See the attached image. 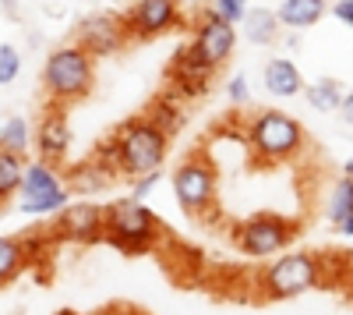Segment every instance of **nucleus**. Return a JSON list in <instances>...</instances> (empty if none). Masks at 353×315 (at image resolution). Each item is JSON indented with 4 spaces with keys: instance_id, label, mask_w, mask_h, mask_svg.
<instances>
[{
    "instance_id": "obj_1",
    "label": "nucleus",
    "mask_w": 353,
    "mask_h": 315,
    "mask_svg": "<svg viewBox=\"0 0 353 315\" xmlns=\"http://www.w3.org/2000/svg\"><path fill=\"white\" fill-rule=\"evenodd\" d=\"M248 146L258 166H276L286 160H297L307 146V138H304V124L293 113L265 106L251 113L248 121Z\"/></svg>"
},
{
    "instance_id": "obj_7",
    "label": "nucleus",
    "mask_w": 353,
    "mask_h": 315,
    "mask_svg": "<svg viewBox=\"0 0 353 315\" xmlns=\"http://www.w3.org/2000/svg\"><path fill=\"white\" fill-rule=\"evenodd\" d=\"M173 198H176V206H181L188 216L201 220V216H209L216 209V188H219V174H216V166L212 160L205 156V153H191L188 160H181V166L173 170Z\"/></svg>"
},
{
    "instance_id": "obj_26",
    "label": "nucleus",
    "mask_w": 353,
    "mask_h": 315,
    "mask_svg": "<svg viewBox=\"0 0 353 315\" xmlns=\"http://www.w3.org/2000/svg\"><path fill=\"white\" fill-rule=\"evenodd\" d=\"M226 99L233 106H248L251 103V82H248V75H233L226 82Z\"/></svg>"
},
{
    "instance_id": "obj_2",
    "label": "nucleus",
    "mask_w": 353,
    "mask_h": 315,
    "mask_svg": "<svg viewBox=\"0 0 353 315\" xmlns=\"http://www.w3.org/2000/svg\"><path fill=\"white\" fill-rule=\"evenodd\" d=\"M96 85V57H88L74 39L46 53L43 61V89L57 106L81 103Z\"/></svg>"
},
{
    "instance_id": "obj_25",
    "label": "nucleus",
    "mask_w": 353,
    "mask_h": 315,
    "mask_svg": "<svg viewBox=\"0 0 353 315\" xmlns=\"http://www.w3.org/2000/svg\"><path fill=\"white\" fill-rule=\"evenodd\" d=\"M163 184V166H156V170H145V174H138V178H131V198H149L156 188Z\"/></svg>"
},
{
    "instance_id": "obj_10",
    "label": "nucleus",
    "mask_w": 353,
    "mask_h": 315,
    "mask_svg": "<svg viewBox=\"0 0 353 315\" xmlns=\"http://www.w3.org/2000/svg\"><path fill=\"white\" fill-rule=\"evenodd\" d=\"M124 21L131 39H159L184 25V8L181 0H134L124 11Z\"/></svg>"
},
{
    "instance_id": "obj_17",
    "label": "nucleus",
    "mask_w": 353,
    "mask_h": 315,
    "mask_svg": "<svg viewBox=\"0 0 353 315\" xmlns=\"http://www.w3.org/2000/svg\"><path fill=\"white\" fill-rule=\"evenodd\" d=\"M272 11H276L283 28H290V32H304V28H311V25H318L321 18H325L329 0H279Z\"/></svg>"
},
{
    "instance_id": "obj_31",
    "label": "nucleus",
    "mask_w": 353,
    "mask_h": 315,
    "mask_svg": "<svg viewBox=\"0 0 353 315\" xmlns=\"http://www.w3.org/2000/svg\"><path fill=\"white\" fill-rule=\"evenodd\" d=\"M283 43H286V50H301V36H297V32H293V36H286Z\"/></svg>"
},
{
    "instance_id": "obj_11",
    "label": "nucleus",
    "mask_w": 353,
    "mask_h": 315,
    "mask_svg": "<svg viewBox=\"0 0 353 315\" xmlns=\"http://www.w3.org/2000/svg\"><path fill=\"white\" fill-rule=\"evenodd\" d=\"M53 234L74 241V245H96L103 241V206L92 198L68 202L64 209L53 213Z\"/></svg>"
},
{
    "instance_id": "obj_20",
    "label": "nucleus",
    "mask_w": 353,
    "mask_h": 315,
    "mask_svg": "<svg viewBox=\"0 0 353 315\" xmlns=\"http://www.w3.org/2000/svg\"><path fill=\"white\" fill-rule=\"evenodd\" d=\"M346 216H353V178H339L329 191V202H325V220L332 227H339Z\"/></svg>"
},
{
    "instance_id": "obj_8",
    "label": "nucleus",
    "mask_w": 353,
    "mask_h": 315,
    "mask_svg": "<svg viewBox=\"0 0 353 315\" xmlns=\"http://www.w3.org/2000/svg\"><path fill=\"white\" fill-rule=\"evenodd\" d=\"M301 234V223L283 213H254L237 223L233 241L248 255V259H272V255L286 251Z\"/></svg>"
},
{
    "instance_id": "obj_23",
    "label": "nucleus",
    "mask_w": 353,
    "mask_h": 315,
    "mask_svg": "<svg viewBox=\"0 0 353 315\" xmlns=\"http://www.w3.org/2000/svg\"><path fill=\"white\" fill-rule=\"evenodd\" d=\"M21 174H25V160L11 149H0V202H8V198L18 195Z\"/></svg>"
},
{
    "instance_id": "obj_5",
    "label": "nucleus",
    "mask_w": 353,
    "mask_h": 315,
    "mask_svg": "<svg viewBox=\"0 0 353 315\" xmlns=\"http://www.w3.org/2000/svg\"><path fill=\"white\" fill-rule=\"evenodd\" d=\"M276 262H269L261 273H258V291L261 298L269 301H286V298H301L307 291H314L321 276H325V266H321V259L314 251H279L272 255Z\"/></svg>"
},
{
    "instance_id": "obj_29",
    "label": "nucleus",
    "mask_w": 353,
    "mask_h": 315,
    "mask_svg": "<svg viewBox=\"0 0 353 315\" xmlns=\"http://www.w3.org/2000/svg\"><path fill=\"white\" fill-rule=\"evenodd\" d=\"M336 113H339V121H343V124H350V128H353V89H346V93H343V99H339Z\"/></svg>"
},
{
    "instance_id": "obj_27",
    "label": "nucleus",
    "mask_w": 353,
    "mask_h": 315,
    "mask_svg": "<svg viewBox=\"0 0 353 315\" xmlns=\"http://www.w3.org/2000/svg\"><path fill=\"white\" fill-rule=\"evenodd\" d=\"M248 8H251V0H212V8H209V11H216L219 18H226V21L237 25L241 15H244Z\"/></svg>"
},
{
    "instance_id": "obj_15",
    "label": "nucleus",
    "mask_w": 353,
    "mask_h": 315,
    "mask_svg": "<svg viewBox=\"0 0 353 315\" xmlns=\"http://www.w3.org/2000/svg\"><path fill=\"white\" fill-rule=\"evenodd\" d=\"M261 85H265V93L276 96V99H293L304 89V75L290 57L279 53V57H269V64L261 68Z\"/></svg>"
},
{
    "instance_id": "obj_30",
    "label": "nucleus",
    "mask_w": 353,
    "mask_h": 315,
    "mask_svg": "<svg viewBox=\"0 0 353 315\" xmlns=\"http://www.w3.org/2000/svg\"><path fill=\"white\" fill-rule=\"evenodd\" d=\"M336 231H339V234H346V238H353V216H346V220L336 227Z\"/></svg>"
},
{
    "instance_id": "obj_18",
    "label": "nucleus",
    "mask_w": 353,
    "mask_h": 315,
    "mask_svg": "<svg viewBox=\"0 0 353 315\" xmlns=\"http://www.w3.org/2000/svg\"><path fill=\"white\" fill-rule=\"evenodd\" d=\"M343 93H346V85L339 78H314V82H304V89H301L304 103L318 113H336Z\"/></svg>"
},
{
    "instance_id": "obj_19",
    "label": "nucleus",
    "mask_w": 353,
    "mask_h": 315,
    "mask_svg": "<svg viewBox=\"0 0 353 315\" xmlns=\"http://www.w3.org/2000/svg\"><path fill=\"white\" fill-rule=\"evenodd\" d=\"M25 266H28V255H25L21 238H0V287L18 280Z\"/></svg>"
},
{
    "instance_id": "obj_3",
    "label": "nucleus",
    "mask_w": 353,
    "mask_h": 315,
    "mask_svg": "<svg viewBox=\"0 0 353 315\" xmlns=\"http://www.w3.org/2000/svg\"><path fill=\"white\" fill-rule=\"evenodd\" d=\"M113 146H117V160H113L117 174L131 181L145 170H156L166 163L170 131H163L152 117H134L113 131Z\"/></svg>"
},
{
    "instance_id": "obj_32",
    "label": "nucleus",
    "mask_w": 353,
    "mask_h": 315,
    "mask_svg": "<svg viewBox=\"0 0 353 315\" xmlns=\"http://www.w3.org/2000/svg\"><path fill=\"white\" fill-rule=\"evenodd\" d=\"M343 174H346V178H353V160H346V163H343Z\"/></svg>"
},
{
    "instance_id": "obj_14",
    "label": "nucleus",
    "mask_w": 353,
    "mask_h": 315,
    "mask_svg": "<svg viewBox=\"0 0 353 315\" xmlns=\"http://www.w3.org/2000/svg\"><path fill=\"white\" fill-rule=\"evenodd\" d=\"M117 181H121V174H117V166H110L106 160H99L96 153L85 156L78 163H71L64 170V184L71 195H81V198H96L103 191H110Z\"/></svg>"
},
{
    "instance_id": "obj_21",
    "label": "nucleus",
    "mask_w": 353,
    "mask_h": 315,
    "mask_svg": "<svg viewBox=\"0 0 353 315\" xmlns=\"http://www.w3.org/2000/svg\"><path fill=\"white\" fill-rule=\"evenodd\" d=\"M149 117L163 128V131H176L184 124V99L176 96V93H166V96H159L156 103H152V110H149Z\"/></svg>"
},
{
    "instance_id": "obj_12",
    "label": "nucleus",
    "mask_w": 353,
    "mask_h": 315,
    "mask_svg": "<svg viewBox=\"0 0 353 315\" xmlns=\"http://www.w3.org/2000/svg\"><path fill=\"white\" fill-rule=\"evenodd\" d=\"M191 46L219 71L233 57V50H237V25L219 18L216 11H205L194 25V32H191Z\"/></svg>"
},
{
    "instance_id": "obj_4",
    "label": "nucleus",
    "mask_w": 353,
    "mask_h": 315,
    "mask_svg": "<svg viewBox=\"0 0 353 315\" xmlns=\"http://www.w3.org/2000/svg\"><path fill=\"white\" fill-rule=\"evenodd\" d=\"M159 216L141 202V198H117L103 206V241L121 248L128 255H141L159 241Z\"/></svg>"
},
{
    "instance_id": "obj_28",
    "label": "nucleus",
    "mask_w": 353,
    "mask_h": 315,
    "mask_svg": "<svg viewBox=\"0 0 353 315\" xmlns=\"http://www.w3.org/2000/svg\"><path fill=\"white\" fill-rule=\"evenodd\" d=\"M329 15L336 21H343L346 28H353V0H336V4H329Z\"/></svg>"
},
{
    "instance_id": "obj_6",
    "label": "nucleus",
    "mask_w": 353,
    "mask_h": 315,
    "mask_svg": "<svg viewBox=\"0 0 353 315\" xmlns=\"http://www.w3.org/2000/svg\"><path fill=\"white\" fill-rule=\"evenodd\" d=\"M71 202V191L64 184L61 166L50 160H32L25 163V174L18 184V213L25 216H53Z\"/></svg>"
},
{
    "instance_id": "obj_16",
    "label": "nucleus",
    "mask_w": 353,
    "mask_h": 315,
    "mask_svg": "<svg viewBox=\"0 0 353 315\" xmlns=\"http://www.w3.org/2000/svg\"><path fill=\"white\" fill-rule=\"evenodd\" d=\"M237 28H241V39L251 46H276L283 36V25H279L272 8H248L241 15Z\"/></svg>"
},
{
    "instance_id": "obj_13",
    "label": "nucleus",
    "mask_w": 353,
    "mask_h": 315,
    "mask_svg": "<svg viewBox=\"0 0 353 315\" xmlns=\"http://www.w3.org/2000/svg\"><path fill=\"white\" fill-rule=\"evenodd\" d=\"M32 142H36V149H39V160H50V163H57V166L68 160V149H71V142H74V131H71V124H68L64 106L50 103V110L39 117V128L32 131Z\"/></svg>"
},
{
    "instance_id": "obj_24",
    "label": "nucleus",
    "mask_w": 353,
    "mask_h": 315,
    "mask_svg": "<svg viewBox=\"0 0 353 315\" xmlns=\"http://www.w3.org/2000/svg\"><path fill=\"white\" fill-rule=\"evenodd\" d=\"M21 75V50L14 43H0V85H11Z\"/></svg>"
},
{
    "instance_id": "obj_9",
    "label": "nucleus",
    "mask_w": 353,
    "mask_h": 315,
    "mask_svg": "<svg viewBox=\"0 0 353 315\" xmlns=\"http://www.w3.org/2000/svg\"><path fill=\"white\" fill-rule=\"evenodd\" d=\"M128 39H131V32H128V21L121 11H92L74 25V43L88 57H96V61L117 57L128 46Z\"/></svg>"
},
{
    "instance_id": "obj_22",
    "label": "nucleus",
    "mask_w": 353,
    "mask_h": 315,
    "mask_svg": "<svg viewBox=\"0 0 353 315\" xmlns=\"http://www.w3.org/2000/svg\"><path fill=\"white\" fill-rule=\"evenodd\" d=\"M0 149H11V153L25 156L28 149H32V124H28L25 117H8L4 124H0Z\"/></svg>"
}]
</instances>
